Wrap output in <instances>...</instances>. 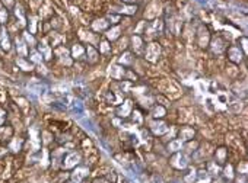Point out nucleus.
<instances>
[{
  "label": "nucleus",
  "mask_w": 248,
  "mask_h": 183,
  "mask_svg": "<svg viewBox=\"0 0 248 183\" xmlns=\"http://www.w3.org/2000/svg\"><path fill=\"white\" fill-rule=\"evenodd\" d=\"M77 160H79V157L77 156H70L69 158H67V163H66V167H71V166H74L76 163H77Z\"/></svg>",
  "instance_id": "obj_2"
},
{
  "label": "nucleus",
  "mask_w": 248,
  "mask_h": 183,
  "mask_svg": "<svg viewBox=\"0 0 248 183\" xmlns=\"http://www.w3.org/2000/svg\"><path fill=\"white\" fill-rule=\"evenodd\" d=\"M86 176V170L85 169H79L77 171H74V174H73V177L76 179V180H79V179H82V177H85Z\"/></svg>",
  "instance_id": "obj_1"
}]
</instances>
